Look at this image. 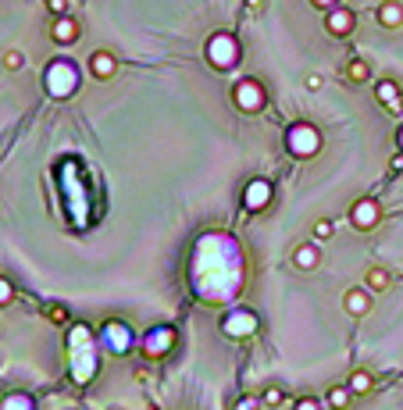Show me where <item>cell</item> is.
<instances>
[{"label":"cell","mask_w":403,"mask_h":410,"mask_svg":"<svg viewBox=\"0 0 403 410\" xmlns=\"http://www.w3.org/2000/svg\"><path fill=\"white\" fill-rule=\"evenodd\" d=\"M247 4H250L254 11H264V0H247Z\"/></svg>","instance_id":"24"},{"label":"cell","mask_w":403,"mask_h":410,"mask_svg":"<svg viewBox=\"0 0 403 410\" xmlns=\"http://www.w3.org/2000/svg\"><path fill=\"white\" fill-rule=\"evenodd\" d=\"M350 399H354L350 385H332V389H328V406H347Z\"/></svg>","instance_id":"13"},{"label":"cell","mask_w":403,"mask_h":410,"mask_svg":"<svg viewBox=\"0 0 403 410\" xmlns=\"http://www.w3.org/2000/svg\"><path fill=\"white\" fill-rule=\"evenodd\" d=\"M378 221H382V207H378L375 200H357V204H354V225H357L361 232L375 228Z\"/></svg>","instance_id":"6"},{"label":"cell","mask_w":403,"mask_h":410,"mask_svg":"<svg viewBox=\"0 0 403 410\" xmlns=\"http://www.w3.org/2000/svg\"><path fill=\"white\" fill-rule=\"evenodd\" d=\"M236 97H240V107H243V111H261V107H264V100H250V97H264V89H261L257 82H243V86L236 89Z\"/></svg>","instance_id":"8"},{"label":"cell","mask_w":403,"mask_h":410,"mask_svg":"<svg viewBox=\"0 0 403 410\" xmlns=\"http://www.w3.org/2000/svg\"><path fill=\"white\" fill-rule=\"evenodd\" d=\"M347 385H350V392H354V396H368V392L375 389V378H371V371H354Z\"/></svg>","instance_id":"11"},{"label":"cell","mask_w":403,"mask_h":410,"mask_svg":"<svg viewBox=\"0 0 403 410\" xmlns=\"http://www.w3.org/2000/svg\"><path fill=\"white\" fill-rule=\"evenodd\" d=\"M375 93H378V100H382V104H385V107H389V104H392V100H396V82H392V79H382V82H378V89H375Z\"/></svg>","instance_id":"14"},{"label":"cell","mask_w":403,"mask_h":410,"mask_svg":"<svg viewBox=\"0 0 403 410\" xmlns=\"http://www.w3.org/2000/svg\"><path fill=\"white\" fill-rule=\"evenodd\" d=\"M325 29H328L332 36H350V32L357 29V15H354L350 8H328V11H325Z\"/></svg>","instance_id":"3"},{"label":"cell","mask_w":403,"mask_h":410,"mask_svg":"<svg viewBox=\"0 0 403 410\" xmlns=\"http://www.w3.org/2000/svg\"><path fill=\"white\" fill-rule=\"evenodd\" d=\"M304 86H307L311 93H318V89L325 86V75H321V72H307V75H304Z\"/></svg>","instance_id":"19"},{"label":"cell","mask_w":403,"mask_h":410,"mask_svg":"<svg viewBox=\"0 0 403 410\" xmlns=\"http://www.w3.org/2000/svg\"><path fill=\"white\" fill-rule=\"evenodd\" d=\"M114 72H118V61H114L111 50H97V54L89 57V75H93V79L107 82V79H114Z\"/></svg>","instance_id":"5"},{"label":"cell","mask_w":403,"mask_h":410,"mask_svg":"<svg viewBox=\"0 0 403 410\" xmlns=\"http://www.w3.org/2000/svg\"><path fill=\"white\" fill-rule=\"evenodd\" d=\"M342 307H347L350 318H364V314H371V307H375V292H371L368 285H354V289L342 292Z\"/></svg>","instance_id":"1"},{"label":"cell","mask_w":403,"mask_h":410,"mask_svg":"<svg viewBox=\"0 0 403 410\" xmlns=\"http://www.w3.org/2000/svg\"><path fill=\"white\" fill-rule=\"evenodd\" d=\"M297 406H300V410H311V406H318V399H311V396H304V399H297Z\"/></svg>","instance_id":"21"},{"label":"cell","mask_w":403,"mask_h":410,"mask_svg":"<svg viewBox=\"0 0 403 410\" xmlns=\"http://www.w3.org/2000/svg\"><path fill=\"white\" fill-rule=\"evenodd\" d=\"M342 75H347L354 86H364V82H371V65L368 61H361V57H354V61L342 68Z\"/></svg>","instance_id":"10"},{"label":"cell","mask_w":403,"mask_h":410,"mask_svg":"<svg viewBox=\"0 0 403 410\" xmlns=\"http://www.w3.org/2000/svg\"><path fill=\"white\" fill-rule=\"evenodd\" d=\"M318 264H321V250H318L314 243H297V250H293V268L314 271Z\"/></svg>","instance_id":"7"},{"label":"cell","mask_w":403,"mask_h":410,"mask_svg":"<svg viewBox=\"0 0 403 410\" xmlns=\"http://www.w3.org/2000/svg\"><path fill=\"white\" fill-rule=\"evenodd\" d=\"M332 236V221L328 218H318L314 221V240H328Z\"/></svg>","instance_id":"18"},{"label":"cell","mask_w":403,"mask_h":410,"mask_svg":"<svg viewBox=\"0 0 403 410\" xmlns=\"http://www.w3.org/2000/svg\"><path fill=\"white\" fill-rule=\"evenodd\" d=\"M50 39H54L57 46L79 43V22H75L72 15H54V22H50Z\"/></svg>","instance_id":"2"},{"label":"cell","mask_w":403,"mask_h":410,"mask_svg":"<svg viewBox=\"0 0 403 410\" xmlns=\"http://www.w3.org/2000/svg\"><path fill=\"white\" fill-rule=\"evenodd\" d=\"M389 168H392V171H403V154H396V157L389 161Z\"/></svg>","instance_id":"22"},{"label":"cell","mask_w":403,"mask_h":410,"mask_svg":"<svg viewBox=\"0 0 403 410\" xmlns=\"http://www.w3.org/2000/svg\"><path fill=\"white\" fill-rule=\"evenodd\" d=\"M314 4H318V8H325V11H328V8H335V0H314Z\"/></svg>","instance_id":"23"},{"label":"cell","mask_w":403,"mask_h":410,"mask_svg":"<svg viewBox=\"0 0 403 410\" xmlns=\"http://www.w3.org/2000/svg\"><path fill=\"white\" fill-rule=\"evenodd\" d=\"M261 403H264V406H282V403H285V392H282L278 385H268L264 396H261Z\"/></svg>","instance_id":"15"},{"label":"cell","mask_w":403,"mask_h":410,"mask_svg":"<svg viewBox=\"0 0 403 410\" xmlns=\"http://www.w3.org/2000/svg\"><path fill=\"white\" fill-rule=\"evenodd\" d=\"M364 285H368L371 292H385V289L392 285V275H389L385 268H378V264H371V268L364 271Z\"/></svg>","instance_id":"9"},{"label":"cell","mask_w":403,"mask_h":410,"mask_svg":"<svg viewBox=\"0 0 403 410\" xmlns=\"http://www.w3.org/2000/svg\"><path fill=\"white\" fill-rule=\"evenodd\" d=\"M0 65H4V72H22L25 68V54L22 50H4V57H0Z\"/></svg>","instance_id":"12"},{"label":"cell","mask_w":403,"mask_h":410,"mask_svg":"<svg viewBox=\"0 0 403 410\" xmlns=\"http://www.w3.org/2000/svg\"><path fill=\"white\" fill-rule=\"evenodd\" d=\"M375 18H378L382 29L396 32V29H403V4L399 0H382V4L375 8Z\"/></svg>","instance_id":"4"},{"label":"cell","mask_w":403,"mask_h":410,"mask_svg":"<svg viewBox=\"0 0 403 410\" xmlns=\"http://www.w3.org/2000/svg\"><path fill=\"white\" fill-rule=\"evenodd\" d=\"M11 300H15V285H11L4 275H0V307H8Z\"/></svg>","instance_id":"16"},{"label":"cell","mask_w":403,"mask_h":410,"mask_svg":"<svg viewBox=\"0 0 403 410\" xmlns=\"http://www.w3.org/2000/svg\"><path fill=\"white\" fill-rule=\"evenodd\" d=\"M54 15H68V0H46Z\"/></svg>","instance_id":"20"},{"label":"cell","mask_w":403,"mask_h":410,"mask_svg":"<svg viewBox=\"0 0 403 410\" xmlns=\"http://www.w3.org/2000/svg\"><path fill=\"white\" fill-rule=\"evenodd\" d=\"M46 318L57 321V325H65V321H68V311H65L61 304H50V307H46Z\"/></svg>","instance_id":"17"}]
</instances>
